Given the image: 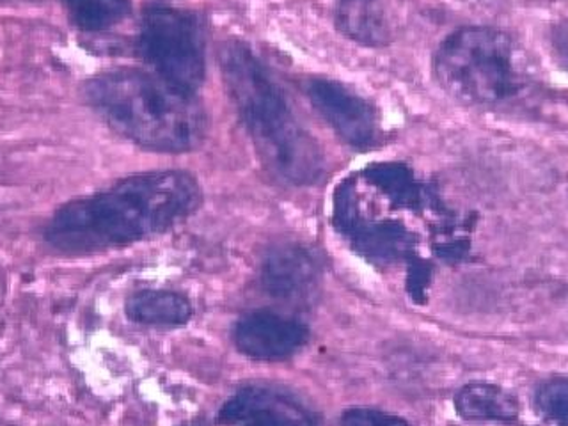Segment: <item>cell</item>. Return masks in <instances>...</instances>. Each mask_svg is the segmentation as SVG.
Masks as SVG:
<instances>
[{"mask_svg": "<svg viewBox=\"0 0 568 426\" xmlns=\"http://www.w3.org/2000/svg\"><path fill=\"white\" fill-rule=\"evenodd\" d=\"M201 189L182 171L135 174L106 191L64 204L47 227L61 253H98L156 235L189 217Z\"/></svg>", "mask_w": 568, "mask_h": 426, "instance_id": "1", "label": "cell"}, {"mask_svg": "<svg viewBox=\"0 0 568 426\" xmlns=\"http://www.w3.org/2000/svg\"><path fill=\"white\" fill-rule=\"evenodd\" d=\"M219 62L231 102L266 169L292 185L318 182L324 155L256 53L230 41Z\"/></svg>", "mask_w": 568, "mask_h": 426, "instance_id": "2", "label": "cell"}, {"mask_svg": "<svg viewBox=\"0 0 568 426\" xmlns=\"http://www.w3.org/2000/svg\"><path fill=\"white\" fill-rule=\"evenodd\" d=\"M85 97L121 138L139 146L182 153L203 141L206 115L186 93L146 71L115 70L89 80Z\"/></svg>", "mask_w": 568, "mask_h": 426, "instance_id": "3", "label": "cell"}, {"mask_svg": "<svg viewBox=\"0 0 568 426\" xmlns=\"http://www.w3.org/2000/svg\"><path fill=\"white\" fill-rule=\"evenodd\" d=\"M434 70L439 84L462 102H499L519 89L510 38L487 27L448 36L435 53Z\"/></svg>", "mask_w": 568, "mask_h": 426, "instance_id": "4", "label": "cell"}, {"mask_svg": "<svg viewBox=\"0 0 568 426\" xmlns=\"http://www.w3.org/2000/svg\"><path fill=\"white\" fill-rule=\"evenodd\" d=\"M142 58L169 84L194 93L204 79V40L194 14L150 8L141 26Z\"/></svg>", "mask_w": 568, "mask_h": 426, "instance_id": "5", "label": "cell"}, {"mask_svg": "<svg viewBox=\"0 0 568 426\" xmlns=\"http://www.w3.org/2000/svg\"><path fill=\"white\" fill-rule=\"evenodd\" d=\"M307 97L346 144L363 150L377 141V111L354 89L334 80L313 79L307 84Z\"/></svg>", "mask_w": 568, "mask_h": 426, "instance_id": "6", "label": "cell"}, {"mask_svg": "<svg viewBox=\"0 0 568 426\" xmlns=\"http://www.w3.org/2000/svg\"><path fill=\"white\" fill-rule=\"evenodd\" d=\"M221 419L245 426H316L315 417L298 399L284 390L262 386L240 390L222 408Z\"/></svg>", "mask_w": 568, "mask_h": 426, "instance_id": "7", "label": "cell"}, {"mask_svg": "<svg viewBox=\"0 0 568 426\" xmlns=\"http://www.w3.org/2000/svg\"><path fill=\"white\" fill-rule=\"evenodd\" d=\"M306 339V327L266 311L244 316L235 327L239 351L257 361L288 359L301 351Z\"/></svg>", "mask_w": 568, "mask_h": 426, "instance_id": "8", "label": "cell"}, {"mask_svg": "<svg viewBox=\"0 0 568 426\" xmlns=\"http://www.w3.org/2000/svg\"><path fill=\"white\" fill-rule=\"evenodd\" d=\"M126 315L135 324L178 327L191 320L192 306L180 293L168 290H142L126 302Z\"/></svg>", "mask_w": 568, "mask_h": 426, "instance_id": "9", "label": "cell"}, {"mask_svg": "<svg viewBox=\"0 0 568 426\" xmlns=\"http://www.w3.org/2000/svg\"><path fill=\"white\" fill-rule=\"evenodd\" d=\"M458 414L475 422H514L519 404L503 387L487 382H473L458 390L455 398Z\"/></svg>", "mask_w": 568, "mask_h": 426, "instance_id": "10", "label": "cell"}, {"mask_svg": "<svg viewBox=\"0 0 568 426\" xmlns=\"http://www.w3.org/2000/svg\"><path fill=\"white\" fill-rule=\"evenodd\" d=\"M265 283L280 295L306 292L315 283L316 263L301 247H281L266 260Z\"/></svg>", "mask_w": 568, "mask_h": 426, "instance_id": "11", "label": "cell"}, {"mask_svg": "<svg viewBox=\"0 0 568 426\" xmlns=\"http://www.w3.org/2000/svg\"><path fill=\"white\" fill-rule=\"evenodd\" d=\"M64 6L71 22L85 32L106 31L130 14V0H64Z\"/></svg>", "mask_w": 568, "mask_h": 426, "instance_id": "12", "label": "cell"}, {"mask_svg": "<svg viewBox=\"0 0 568 426\" xmlns=\"http://www.w3.org/2000/svg\"><path fill=\"white\" fill-rule=\"evenodd\" d=\"M339 23L343 31L361 43H378L384 40V20L377 9L364 0L346 2L339 14Z\"/></svg>", "mask_w": 568, "mask_h": 426, "instance_id": "13", "label": "cell"}, {"mask_svg": "<svg viewBox=\"0 0 568 426\" xmlns=\"http://www.w3.org/2000/svg\"><path fill=\"white\" fill-rule=\"evenodd\" d=\"M541 416L550 422L568 425V378L547 382L535 396Z\"/></svg>", "mask_w": 568, "mask_h": 426, "instance_id": "14", "label": "cell"}, {"mask_svg": "<svg viewBox=\"0 0 568 426\" xmlns=\"http://www.w3.org/2000/svg\"><path fill=\"white\" fill-rule=\"evenodd\" d=\"M342 426H410L395 414L373 410V408H352L342 417Z\"/></svg>", "mask_w": 568, "mask_h": 426, "instance_id": "15", "label": "cell"}, {"mask_svg": "<svg viewBox=\"0 0 568 426\" xmlns=\"http://www.w3.org/2000/svg\"><path fill=\"white\" fill-rule=\"evenodd\" d=\"M552 44L561 61L568 64V18L556 27L552 32Z\"/></svg>", "mask_w": 568, "mask_h": 426, "instance_id": "16", "label": "cell"}]
</instances>
